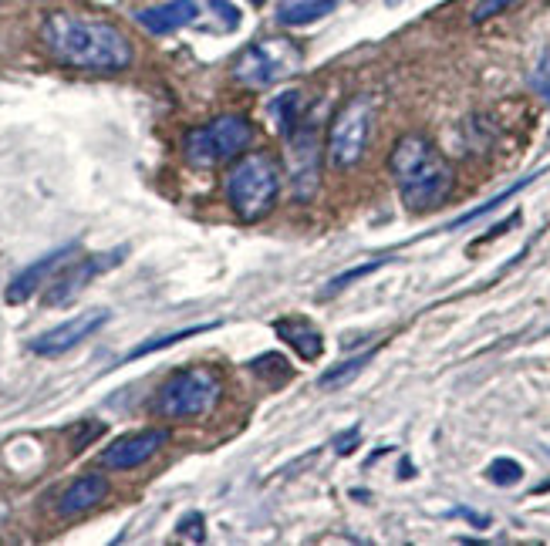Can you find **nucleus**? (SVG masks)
Wrapping results in <instances>:
<instances>
[{
  "instance_id": "obj_11",
  "label": "nucleus",
  "mask_w": 550,
  "mask_h": 546,
  "mask_svg": "<svg viewBox=\"0 0 550 546\" xmlns=\"http://www.w3.org/2000/svg\"><path fill=\"white\" fill-rule=\"evenodd\" d=\"M169 442V432L166 429H146V432H135V435H125V439L112 442L108 449L102 452V466L105 469H115V472H129L142 462H149L162 445Z\"/></svg>"
},
{
  "instance_id": "obj_15",
  "label": "nucleus",
  "mask_w": 550,
  "mask_h": 546,
  "mask_svg": "<svg viewBox=\"0 0 550 546\" xmlns=\"http://www.w3.org/2000/svg\"><path fill=\"white\" fill-rule=\"evenodd\" d=\"M274 331H277V338L291 344V348L301 354L304 361H318L321 358L324 338L311 321H304V317H281V321L274 324Z\"/></svg>"
},
{
  "instance_id": "obj_26",
  "label": "nucleus",
  "mask_w": 550,
  "mask_h": 546,
  "mask_svg": "<svg viewBox=\"0 0 550 546\" xmlns=\"http://www.w3.org/2000/svg\"><path fill=\"white\" fill-rule=\"evenodd\" d=\"M254 4H260V0H254Z\"/></svg>"
},
{
  "instance_id": "obj_14",
  "label": "nucleus",
  "mask_w": 550,
  "mask_h": 546,
  "mask_svg": "<svg viewBox=\"0 0 550 546\" xmlns=\"http://www.w3.org/2000/svg\"><path fill=\"white\" fill-rule=\"evenodd\" d=\"M196 17H200V7H196L193 0H169V4L139 11L135 21H139V27H146L149 34H173L179 27L193 24Z\"/></svg>"
},
{
  "instance_id": "obj_18",
  "label": "nucleus",
  "mask_w": 550,
  "mask_h": 546,
  "mask_svg": "<svg viewBox=\"0 0 550 546\" xmlns=\"http://www.w3.org/2000/svg\"><path fill=\"white\" fill-rule=\"evenodd\" d=\"M368 364V354H358V358H351V361H341V364H335V368H328L321 375V381L318 385L321 388H338V385H348L351 378H358L362 375V368Z\"/></svg>"
},
{
  "instance_id": "obj_1",
  "label": "nucleus",
  "mask_w": 550,
  "mask_h": 546,
  "mask_svg": "<svg viewBox=\"0 0 550 546\" xmlns=\"http://www.w3.org/2000/svg\"><path fill=\"white\" fill-rule=\"evenodd\" d=\"M41 41L54 61L95 75H115L132 65V41L102 17L54 11L44 17Z\"/></svg>"
},
{
  "instance_id": "obj_24",
  "label": "nucleus",
  "mask_w": 550,
  "mask_h": 546,
  "mask_svg": "<svg viewBox=\"0 0 550 546\" xmlns=\"http://www.w3.org/2000/svg\"><path fill=\"white\" fill-rule=\"evenodd\" d=\"M358 442V429H348L345 435H338V442H335V452L338 455H348L351 452V445Z\"/></svg>"
},
{
  "instance_id": "obj_7",
  "label": "nucleus",
  "mask_w": 550,
  "mask_h": 546,
  "mask_svg": "<svg viewBox=\"0 0 550 546\" xmlns=\"http://www.w3.org/2000/svg\"><path fill=\"white\" fill-rule=\"evenodd\" d=\"M375 125V105L368 95L348 98L338 108L328 125V142H324V159L335 169H355L365 159V149L372 142Z\"/></svg>"
},
{
  "instance_id": "obj_4",
  "label": "nucleus",
  "mask_w": 550,
  "mask_h": 546,
  "mask_svg": "<svg viewBox=\"0 0 550 546\" xmlns=\"http://www.w3.org/2000/svg\"><path fill=\"white\" fill-rule=\"evenodd\" d=\"M223 398V378L216 368H183L173 371L159 385L152 398V412L169 422H183V418H203L210 415Z\"/></svg>"
},
{
  "instance_id": "obj_16",
  "label": "nucleus",
  "mask_w": 550,
  "mask_h": 546,
  "mask_svg": "<svg viewBox=\"0 0 550 546\" xmlns=\"http://www.w3.org/2000/svg\"><path fill=\"white\" fill-rule=\"evenodd\" d=\"M341 0H281L277 7V21L284 27H304V24H314L321 17H328Z\"/></svg>"
},
{
  "instance_id": "obj_12",
  "label": "nucleus",
  "mask_w": 550,
  "mask_h": 546,
  "mask_svg": "<svg viewBox=\"0 0 550 546\" xmlns=\"http://www.w3.org/2000/svg\"><path fill=\"white\" fill-rule=\"evenodd\" d=\"M75 250H78V243H68V247H58V250L44 253V257L34 260L31 267H24V270L11 280V287L4 290V300H7V304H24V300H31L44 284H48L51 273H58L61 267H65V260H68Z\"/></svg>"
},
{
  "instance_id": "obj_23",
  "label": "nucleus",
  "mask_w": 550,
  "mask_h": 546,
  "mask_svg": "<svg viewBox=\"0 0 550 546\" xmlns=\"http://www.w3.org/2000/svg\"><path fill=\"white\" fill-rule=\"evenodd\" d=\"M517 0H476V7H473V24H483V21H490V17H497L503 14L507 7H513Z\"/></svg>"
},
{
  "instance_id": "obj_25",
  "label": "nucleus",
  "mask_w": 550,
  "mask_h": 546,
  "mask_svg": "<svg viewBox=\"0 0 550 546\" xmlns=\"http://www.w3.org/2000/svg\"><path fill=\"white\" fill-rule=\"evenodd\" d=\"M213 7H216V11H220L223 17H227V24H230V27H237V21H240V14H237V11H233V7H230V4H223V0H213Z\"/></svg>"
},
{
  "instance_id": "obj_9",
  "label": "nucleus",
  "mask_w": 550,
  "mask_h": 546,
  "mask_svg": "<svg viewBox=\"0 0 550 546\" xmlns=\"http://www.w3.org/2000/svg\"><path fill=\"white\" fill-rule=\"evenodd\" d=\"M125 253H129V247H115V250L95 253V257L68 263V267L51 280L48 294H44V304H48V307L71 304V300H75L81 290L92 284L95 277H102V273H108L112 267H119V263L125 260Z\"/></svg>"
},
{
  "instance_id": "obj_20",
  "label": "nucleus",
  "mask_w": 550,
  "mask_h": 546,
  "mask_svg": "<svg viewBox=\"0 0 550 546\" xmlns=\"http://www.w3.org/2000/svg\"><path fill=\"white\" fill-rule=\"evenodd\" d=\"M486 479H490L493 486H517V482L524 479V466L513 459H493L490 466H486Z\"/></svg>"
},
{
  "instance_id": "obj_3",
  "label": "nucleus",
  "mask_w": 550,
  "mask_h": 546,
  "mask_svg": "<svg viewBox=\"0 0 550 546\" xmlns=\"http://www.w3.org/2000/svg\"><path fill=\"white\" fill-rule=\"evenodd\" d=\"M223 189H227L233 213L247 223H257L277 206V196L284 189V169L277 156H270L264 149L243 152V156L233 159Z\"/></svg>"
},
{
  "instance_id": "obj_17",
  "label": "nucleus",
  "mask_w": 550,
  "mask_h": 546,
  "mask_svg": "<svg viewBox=\"0 0 550 546\" xmlns=\"http://www.w3.org/2000/svg\"><path fill=\"white\" fill-rule=\"evenodd\" d=\"M270 118H274V125H277V132L284 135H291L297 125H301V118H304V95L297 88H287L281 91V95L270 102Z\"/></svg>"
},
{
  "instance_id": "obj_2",
  "label": "nucleus",
  "mask_w": 550,
  "mask_h": 546,
  "mask_svg": "<svg viewBox=\"0 0 550 546\" xmlns=\"http://www.w3.org/2000/svg\"><path fill=\"white\" fill-rule=\"evenodd\" d=\"M389 172L395 186H399L402 203L409 206L412 213H426V209L443 206L456 182L453 166L446 162V156L419 132L402 135V139L392 145Z\"/></svg>"
},
{
  "instance_id": "obj_8",
  "label": "nucleus",
  "mask_w": 550,
  "mask_h": 546,
  "mask_svg": "<svg viewBox=\"0 0 550 546\" xmlns=\"http://www.w3.org/2000/svg\"><path fill=\"white\" fill-rule=\"evenodd\" d=\"M321 132L314 118H301V125L287 135V179H291V189L297 199H311L318 193L321 182Z\"/></svg>"
},
{
  "instance_id": "obj_5",
  "label": "nucleus",
  "mask_w": 550,
  "mask_h": 546,
  "mask_svg": "<svg viewBox=\"0 0 550 546\" xmlns=\"http://www.w3.org/2000/svg\"><path fill=\"white\" fill-rule=\"evenodd\" d=\"M254 142V122L247 115H216L213 122L196 125L183 135V156L189 166L213 169L247 152Z\"/></svg>"
},
{
  "instance_id": "obj_6",
  "label": "nucleus",
  "mask_w": 550,
  "mask_h": 546,
  "mask_svg": "<svg viewBox=\"0 0 550 546\" xmlns=\"http://www.w3.org/2000/svg\"><path fill=\"white\" fill-rule=\"evenodd\" d=\"M304 65V51L291 38H264L247 44L230 65V75L243 88H270L277 81L297 75Z\"/></svg>"
},
{
  "instance_id": "obj_22",
  "label": "nucleus",
  "mask_w": 550,
  "mask_h": 546,
  "mask_svg": "<svg viewBox=\"0 0 550 546\" xmlns=\"http://www.w3.org/2000/svg\"><path fill=\"white\" fill-rule=\"evenodd\" d=\"M176 530L183 540H193V543H203L206 540V520L203 513H186L183 520L176 523Z\"/></svg>"
},
{
  "instance_id": "obj_19",
  "label": "nucleus",
  "mask_w": 550,
  "mask_h": 546,
  "mask_svg": "<svg viewBox=\"0 0 550 546\" xmlns=\"http://www.w3.org/2000/svg\"><path fill=\"white\" fill-rule=\"evenodd\" d=\"M210 327H216V324H200V327H183V331H176V334H162V338H156V341H146V344H139L132 354H129V361H135V358H146V354H152V351H162V348H169V344H176V341H186V338H193V334H203V331H210Z\"/></svg>"
},
{
  "instance_id": "obj_13",
  "label": "nucleus",
  "mask_w": 550,
  "mask_h": 546,
  "mask_svg": "<svg viewBox=\"0 0 550 546\" xmlns=\"http://www.w3.org/2000/svg\"><path fill=\"white\" fill-rule=\"evenodd\" d=\"M108 496V479L98 476V472H85V476H78L65 493L58 496V516H78V513H88V509H95L98 503H105Z\"/></svg>"
},
{
  "instance_id": "obj_10",
  "label": "nucleus",
  "mask_w": 550,
  "mask_h": 546,
  "mask_svg": "<svg viewBox=\"0 0 550 546\" xmlns=\"http://www.w3.org/2000/svg\"><path fill=\"white\" fill-rule=\"evenodd\" d=\"M108 317H112L108 311H88V314L71 317V321L38 334V338L31 341V351L38 354V358H61V354H68L71 348H78L81 341L92 338L95 331H102Z\"/></svg>"
},
{
  "instance_id": "obj_21",
  "label": "nucleus",
  "mask_w": 550,
  "mask_h": 546,
  "mask_svg": "<svg viewBox=\"0 0 550 546\" xmlns=\"http://www.w3.org/2000/svg\"><path fill=\"white\" fill-rule=\"evenodd\" d=\"M530 88L537 91L540 98L550 105V51L540 54V61H537V68L530 71Z\"/></svg>"
}]
</instances>
